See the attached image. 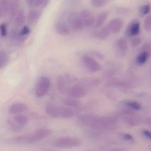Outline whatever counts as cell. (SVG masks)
<instances>
[{
    "label": "cell",
    "instance_id": "obj_1",
    "mask_svg": "<svg viewBox=\"0 0 151 151\" xmlns=\"http://www.w3.org/2000/svg\"><path fill=\"white\" fill-rule=\"evenodd\" d=\"M80 120L85 125L99 130L114 129L118 122L115 116L97 117L92 115H82L79 117Z\"/></svg>",
    "mask_w": 151,
    "mask_h": 151
},
{
    "label": "cell",
    "instance_id": "obj_2",
    "mask_svg": "<svg viewBox=\"0 0 151 151\" xmlns=\"http://www.w3.org/2000/svg\"><path fill=\"white\" fill-rule=\"evenodd\" d=\"M51 133V130L48 129H40L32 134L13 137L10 139L9 142L13 144H31L44 139L49 135Z\"/></svg>",
    "mask_w": 151,
    "mask_h": 151
},
{
    "label": "cell",
    "instance_id": "obj_3",
    "mask_svg": "<svg viewBox=\"0 0 151 151\" xmlns=\"http://www.w3.org/2000/svg\"><path fill=\"white\" fill-rule=\"evenodd\" d=\"M81 145L80 141L76 137H65L59 138L54 143L56 147L63 149L78 147Z\"/></svg>",
    "mask_w": 151,
    "mask_h": 151
},
{
    "label": "cell",
    "instance_id": "obj_4",
    "mask_svg": "<svg viewBox=\"0 0 151 151\" xmlns=\"http://www.w3.org/2000/svg\"><path fill=\"white\" fill-rule=\"evenodd\" d=\"M51 82L48 77L43 76L37 81L35 88V93L38 97L44 96L48 92L50 88Z\"/></svg>",
    "mask_w": 151,
    "mask_h": 151
},
{
    "label": "cell",
    "instance_id": "obj_5",
    "mask_svg": "<svg viewBox=\"0 0 151 151\" xmlns=\"http://www.w3.org/2000/svg\"><path fill=\"white\" fill-rule=\"evenodd\" d=\"M124 120L129 127H134L139 125L142 122L140 115L130 109H124L122 111Z\"/></svg>",
    "mask_w": 151,
    "mask_h": 151
},
{
    "label": "cell",
    "instance_id": "obj_6",
    "mask_svg": "<svg viewBox=\"0 0 151 151\" xmlns=\"http://www.w3.org/2000/svg\"><path fill=\"white\" fill-rule=\"evenodd\" d=\"M82 61L85 67L91 72H97L102 68L101 65L95 59L90 56L84 55L82 57Z\"/></svg>",
    "mask_w": 151,
    "mask_h": 151
},
{
    "label": "cell",
    "instance_id": "obj_7",
    "mask_svg": "<svg viewBox=\"0 0 151 151\" xmlns=\"http://www.w3.org/2000/svg\"><path fill=\"white\" fill-rule=\"evenodd\" d=\"M68 24L69 26L74 31H79L84 27L79 14L76 12H72L68 16Z\"/></svg>",
    "mask_w": 151,
    "mask_h": 151
},
{
    "label": "cell",
    "instance_id": "obj_8",
    "mask_svg": "<svg viewBox=\"0 0 151 151\" xmlns=\"http://www.w3.org/2000/svg\"><path fill=\"white\" fill-rule=\"evenodd\" d=\"M84 27H89L94 25L95 18L88 10H83L79 14Z\"/></svg>",
    "mask_w": 151,
    "mask_h": 151
},
{
    "label": "cell",
    "instance_id": "obj_9",
    "mask_svg": "<svg viewBox=\"0 0 151 151\" xmlns=\"http://www.w3.org/2000/svg\"><path fill=\"white\" fill-rule=\"evenodd\" d=\"M87 92V90L85 87L79 84H76L68 90V94L71 96L78 98L84 97Z\"/></svg>",
    "mask_w": 151,
    "mask_h": 151
},
{
    "label": "cell",
    "instance_id": "obj_10",
    "mask_svg": "<svg viewBox=\"0 0 151 151\" xmlns=\"http://www.w3.org/2000/svg\"><path fill=\"white\" fill-rule=\"evenodd\" d=\"M28 107L25 104L22 103H16L10 106L9 112L13 115L22 114L27 111Z\"/></svg>",
    "mask_w": 151,
    "mask_h": 151
},
{
    "label": "cell",
    "instance_id": "obj_11",
    "mask_svg": "<svg viewBox=\"0 0 151 151\" xmlns=\"http://www.w3.org/2000/svg\"><path fill=\"white\" fill-rule=\"evenodd\" d=\"M123 21L121 19L117 18L111 20L107 27L111 33L117 34L121 30L123 26Z\"/></svg>",
    "mask_w": 151,
    "mask_h": 151
},
{
    "label": "cell",
    "instance_id": "obj_12",
    "mask_svg": "<svg viewBox=\"0 0 151 151\" xmlns=\"http://www.w3.org/2000/svg\"><path fill=\"white\" fill-rule=\"evenodd\" d=\"M128 45L125 39L121 38L117 41L116 43V52L120 57H124L127 54Z\"/></svg>",
    "mask_w": 151,
    "mask_h": 151
},
{
    "label": "cell",
    "instance_id": "obj_13",
    "mask_svg": "<svg viewBox=\"0 0 151 151\" xmlns=\"http://www.w3.org/2000/svg\"><path fill=\"white\" fill-rule=\"evenodd\" d=\"M55 30L59 35L67 36L70 33V27L67 24L63 21L56 22L55 25Z\"/></svg>",
    "mask_w": 151,
    "mask_h": 151
},
{
    "label": "cell",
    "instance_id": "obj_14",
    "mask_svg": "<svg viewBox=\"0 0 151 151\" xmlns=\"http://www.w3.org/2000/svg\"><path fill=\"white\" fill-rule=\"evenodd\" d=\"M140 24L137 19L134 20L129 24L127 33L130 36H135L138 35L140 33Z\"/></svg>",
    "mask_w": 151,
    "mask_h": 151
},
{
    "label": "cell",
    "instance_id": "obj_15",
    "mask_svg": "<svg viewBox=\"0 0 151 151\" xmlns=\"http://www.w3.org/2000/svg\"><path fill=\"white\" fill-rule=\"evenodd\" d=\"M46 113L51 117L54 118H60V106H56L54 105L49 104L45 107Z\"/></svg>",
    "mask_w": 151,
    "mask_h": 151
},
{
    "label": "cell",
    "instance_id": "obj_16",
    "mask_svg": "<svg viewBox=\"0 0 151 151\" xmlns=\"http://www.w3.org/2000/svg\"><path fill=\"white\" fill-rule=\"evenodd\" d=\"M41 12L38 10H32L29 12L27 16V21L31 25L35 24L41 16Z\"/></svg>",
    "mask_w": 151,
    "mask_h": 151
},
{
    "label": "cell",
    "instance_id": "obj_17",
    "mask_svg": "<svg viewBox=\"0 0 151 151\" xmlns=\"http://www.w3.org/2000/svg\"><path fill=\"white\" fill-rule=\"evenodd\" d=\"M109 12L107 11L100 12L96 18L95 19V24L94 25L96 28H99L104 24L109 15Z\"/></svg>",
    "mask_w": 151,
    "mask_h": 151
},
{
    "label": "cell",
    "instance_id": "obj_18",
    "mask_svg": "<svg viewBox=\"0 0 151 151\" xmlns=\"http://www.w3.org/2000/svg\"><path fill=\"white\" fill-rule=\"evenodd\" d=\"M19 3L17 0L11 2L10 5L9 10V18L11 20L14 19L19 11Z\"/></svg>",
    "mask_w": 151,
    "mask_h": 151
},
{
    "label": "cell",
    "instance_id": "obj_19",
    "mask_svg": "<svg viewBox=\"0 0 151 151\" xmlns=\"http://www.w3.org/2000/svg\"><path fill=\"white\" fill-rule=\"evenodd\" d=\"M111 32L107 26L103 27L99 30H97L94 32L95 37L100 40H105L108 38Z\"/></svg>",
    "mask_w": 151,
    "mask_h": 151
},
{
    "label": "cell",
    "instance_id": "obj_20",
    "mask_svg": "<svg viewBox=\"0 0 151 151\" xmlns=\"http://www.w3.org/2000/svg\"><path fill=\"white\" fill-rule=\"evenodd\" d=\"M25 21V12L22 9L19 10L16 17L14 18L15 24L18 27H20L24 24Z\"/></svg>",
    "mask_w": 151,
    "mask_h": 151
},
{
    "label": "cell",
    "instance_id": "obj_21",
    "mask_svg": "<svg viewBox=\"0 0 151 151\" xmlns=\"http://www.w3.org/2000/svg\"><path fill=\"white\" fill-rule=\"evenodd\" d=\"M74 112L68 107L60 106V118L68 119L72 118L74 116Z\"/></svg>",
    "mask_w": 151,
    "mask_h": 151
},
{
    "label": "cell",
    "instance_id": "obj_22",
    "mask_svg": "<svg viewBox=\"0 0 151 151\" xmlns=\"http://www.w3.org/2000/svg\"><path fill=\"white\" fill-rule=\"evenodd\" d=\"M13 120L20 127H23L28 123V120L27 117L22 114L15 115L13 118Z\"/></svg>",
    "mask_w": 151,
    "mask_h": 151
},
{
    "label": "cell",
    "instance_id": "obj_23",
    "mask_svg": "<svg viewBox=\"0 0 151 151\" xmlns=\"http://www.w3.org/2000/svg\"><path fill=\"white\" fill-rule=\"evenodd\" d=\"M10 2L8 0H1L0 1V9L2 15L6 16L9 14Z\"/></svg>",
    "mask_w": 151,
    "mask_h": 151
},
{
    "label": "cell",
    "instance_id": "obj_24",
    "mask_svg": "<svg viewBox=\"0 0 151 151\" xmlns=\"http://www.w3.org/2000/svg\"><path fill=\"white\" fill-rule=\"evenodd\" d=\"M57 86L59 91L60 93H64L66 90V81L64 76H59L57 81Z\"/></svg>",
    "mask_w": 151,
    "mask_h": 151
},
{
    "label": "cell",
    "instance_id": "obj_25",
    "mask_svg": "<svg viewBox=\"0 0 151 151\" xmlns=\"http://www.w3.org/2000/svg\"><path fill=\"white\" fill-rule=\"evenodd\" d=\"M30 32V30L29 27L27 26H25L18 34V38L20 40H24L28 36Z\"/></svg>",
    "mask_w": 151,
    "mask_h": 151
},
{
    "label": "cell",
    "instance_id": "obj_26",
    "mask_svg": "<svg viewBox=\"0 0 151 151\" xmlns=\"http://www.w3.org/2000/svg\"><path fill=\"white\" fill-rule=\"evenodd\" d=\"M64 104L69 107H77L79 106L80 104L76 99L72 98H67L64 100Z\"/></svg>",
    "mask_w": 151,
    "mask_h": 151
},
{
    "label": "cell",
    "instance_id": "obj_27",
    "mask_svg": "<svg viewBox=\"0 0 151 151\" xmlns=\"http://www.w3.org/2000/svg\"><path fill=\"white\" fill-rule=\"evenodd\" d=\"M150 54L146 51H143L138 55L137 59V62L139 64H144L148 60Z\"/></svg>",
    "mask_w": 151,
    "mask_h": 151
},
{
    "label": "cell",
    "instance_id": "obj_28",
    "mask_svg": "<svg viewBox=\"0 0 151 151\" xmlns=\"http://www.w3.org/2000/svg\"><path fill=\"white\" fill-rule=\"evenodd\" d=\"M126 105L129 109L134 111H139L142 109L141 104L136 101H129L126 103Z\"/></svg>",
    "mask_w": 151,
    "mask_h": 151
},
{
    "label": "cell",
    "instance_id": "obj_29",
    "mask_svg": "<svg viewBox=\"0 0 151 151\" xmlns=\"http://www.w3.org/2000/svg\"><path fill=\"white\" fill-rule=\"evenodd\" d=\"M9 61V58L7 54L4 52H0V69L6 66Z\"/></svg>",
    "mask_w": 151,
    "mask_h": 151
},
{
    "label": "cell",
    "instance_id": "obj_30",
    "mask_svg": "<svg viewBox=\"0 0 151 151\" xmlns=\"http://www.w3.org/2000/svg\"><path fill=\"white\" fill-rule=\"evenodd\" d=\"M150 11V4L143 5L140 7L139 10V15L140 17H143L147 15Z\"/></svg>",
    "mask_w": 151,
    "mask_h": 151
},
{
    "label": "cell",
    "instance_id": "obj_31",
    "mask_svg": "<svg viewBox=\"0 0 151 151\" xmlns=\"http://www.w3.org/2000/svg\"><path fill=\"white\" fill-rule=\"evenodd\" d=\"M8 123L11 129L14 132H19L22 129L14 120H8Z\"/></svg>",
    "mask_w": 151,
    "mask_h": 151
},
{
    "label": "cell",
    "instance_id": "obj_32",
    "mask_svg": "<svg viewBox=\"0 0 151 151\" xmlns=\"http://www.w3.org/2000/svg\"><path fill=\"white\" fill-rule=\"evenodd\" d=\"M107 1L108 0H91V4L94 7L99 8L105 5Z\"/></svg>",
    "mask_w": 151,
    "mask_h": 151
},
{
    "label": "cell",
    "instance_id": "obj_33",
    "mask_svg": "<svg viewBox=\"0 0 151 151\" xmlns=\"http://www.w3.org/2000/svg\"><path fill=\"white\" fill-rule=\"evenodd\" d=\"M50 0H35V7L44 8L48 6Z\"/></svg>",
    "mask_w": 151,
    "mask_h": 151
},
{
    "label": "cell",
    "instance_id": "obj_34",
    "mask_svg": "<svg viewBox=\"0 0 151 151\" xmlns=\"http://www.w3.org/2000/svg\"><path fill=\"white\" fill-rule=\"evenodd\" d=\"M144 28L146 31L150 32L151 31V15H148L144 19Z\"/></svg>",
    "mask_w": 151,
    "mask_h": 151
},
{
    "label": "cell",
    "instance_id": "obj_35",
    "mask_svg": "<svg viewBox=\"0 0 151 151\" xmlns=\"http://www.w3.org/2000/svg\"><path fill=\"white\" fill-rule=\"evenodd\" d=\"M142 42V40L141 38H135V39H134L131 42V46L133 47H137L141 44Z\"/></svg>",
    "mask_w": 151,
    "mask_h": 151
},
{
    "label": "cell",
    "instance_id": "obj_36",
    "mask_svg": "<svg viewBox=\"0 0 151 151\" xmlns=\"http://www.w3.org/2000/svg\"><path fill=\"white\" fill-rule=\"evenodd\" d=\"M0 32H1L2 36H6L7 33L6 24L3 23V24H1L0 25Z\"/></svg>",
    "mask_w": 151,
    "mask_h": 151
},
{
    "label": "cell",
    "instance_id": "obj_37",
    "mask_svg": "<svg viewBox=\"0 0 151 151\" xmlns=\"http://www.w3.org/2000/svg\"><path fill=\"white\" fill-rule=\"evenodd\" d=\"M122 137L126 141H131L134 139L133 136L129 134H123Z\"/></svg>",
    "mask_w": 151,
    "mask_h": 151
},
{
    "label": "cell",
    "instance_id": "obj_38",
    "mask_svg": "<svg viewBox=\"0 0 151 151\" xmlns=\"http://www.w3.org/2000/svg\"><path fill=\"white\" fill-rule=\"evenodd\" d=\"M142 134L146 137L147 139L150 140L151 138V133L150 131L148 130H144L142 132Z\"/></svg>",
    "mask_w": 151,
    "mask_h": 151
},
{
    "label": "cell",
    "instance_id": "obj_39",
    "mask_svg": "<svg viewBox=\"0 0 151 151\" xmlns=\"http://www.w3.org/2000/svg\"><path fill=\"white\" fill-rule=\"evenodd\" d=\"M117 11L120 14H124V13H127L128 12L129 10L126 8H119L117 9Z\"/></svg>",
    "mask_w": 151,
    "mask_h": 151
},
{
    "label": "cell",
    "instance_id": "obj_40",
    "mask_svg": "<svg viewBox=\"0 0 151 151\" xmlns=\"http://www.w3.org/2000/svg\"><path fill=\"white\" fill-rule=\"evenodd\" d=\"M93 55H94L95 56L98 58H100V59H103L104 57L103 54L98 51H94Z\"/></svg>",
    "mask_w": 151,
    "mask_h": 151
},
{
    "label": "cell",
    "instance_id": "obj_41",
    "mask_svg": "<svg viewBox=\"0 0 151 151\" xmlns=\"http://www.w3.org/2000/svg\"><path fill=\"white\" fill-rule=\"evenodd\" d=\"M27 4L30 7H35V0H26Z\"/></svg>",
    "mask_w": 151,
    "mask_h": 151
},
{
    "label": "cell",
    "instance_id": "obj_42",
    "mask_svg": "<svg viewBox=\"0 0 151 151\" xmlns=\"http://www.w3.org/2000/svg\"><path fill=\"white\" fill-rule=\"evenodd\" d=\"M109 151H128L126 149L123 148H115V149H112Z\"/></svg>",
    "mask_w": 151,
    "mask_h": 151
},
{
    "label": "cell",
    "instance_id": "obj_43",
    "mask_svg": "<svg viewBox=\"0 0 151 151\" xmlns=\"http://www.w3.org/2000/svg\"><path fill=\"white\" fill-rule=\"evenodd\" d=\"M46 151H59L56 150H46Z\"/></svg>",
    "mask_w": 151,
    "mask_h": 151
},
{
    "label": "cell",
    "instance_id": "obj_44",
    "mask_svg": "<svg viewBox=\"0 0 151 151\" xmlns=\"http://www.w3.org/2000/svg\"><path fill=\"white\" fill-rule=\"evenodd\" d=\"M1 9H0V17H1Z\"/></svg>",
    "mask_w": 151,
    "mask_h": 151
},
{
    "label": "cell",
    "instance_id": "obj_45",
    "mask_svg": "<svg viewBox=\"0 0 151 151\" xmlns=\"http://www.w3.org/2000/svg\"><path fill=\"white\" fill-rule=\"evenodd\" d=\"M8 1H16V0H8Z\"/></svg>",
    "mask_w": 151,
    "mask_h": 151
}]
</instances>
